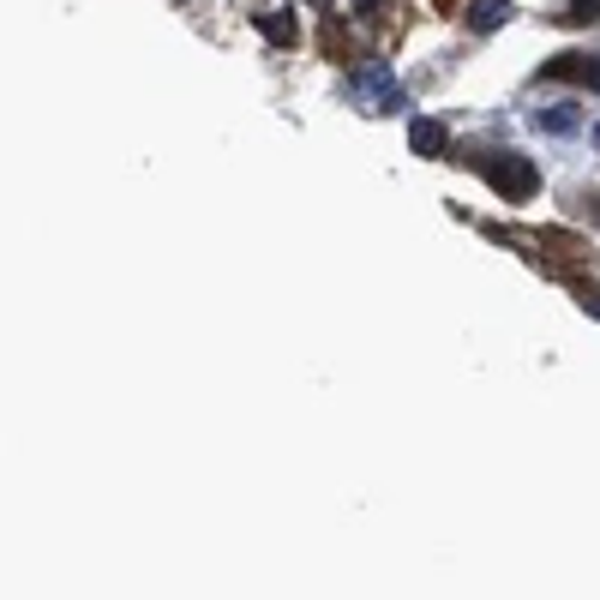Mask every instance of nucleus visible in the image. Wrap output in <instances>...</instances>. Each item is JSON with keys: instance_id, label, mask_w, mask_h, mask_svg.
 Listing matches in <instances>:
<instances>
[{"instance_id": "1", "label": "nucleus", "mask_w": 600, "mask_h": 600, "mask_svg": "<svg viewBox=\"0 0 600 600\" xmlns=\"http://www.w3.org/2000/svg\"><path fill=\"white\" fill-rule=\"evenodd\" d=\"M480 174H487V181L499 186L510 204H522V199H529L535 186H540V169L529 163V156H510V151H499L492 163H480Z\"/></svg>"}, {"instance_id": "2", "label": "nucleus", "mask_w": 600, "mask_h": 600, "mask_svg": "<svg viewBox=\"0 0 600 600\" xmlns=\"http://www.w3.org/2000/svg\"><path fill=\"white\" fill-rule=\"evenodd\" d=\"M408 151H415V156H438V151H445V121H433V114L408 121Z\"/></svg>"}, {"instance_id": "3", "label": "nucleus", "mask_w": 600, "mask_h": 600, "mask_svg": "<svg viewBox=\"0 0 600 600\" xmlns=\"http://www.w3.org/2000/svg\"><path fill=\"white\" fill-rule=\"evenodd\" d=\"M505 19H510V0H475V7H468V31H475V37L499 31Z\"/></svg>"}, {"instance_id": "4", "label": "nucleus", "mask_w": 600, "mask_h": 600, "mask_svg": "<svg viewBox=\"0 0 600 600\" xmlns=\"http://www.w3.org/2000/svg\"><path fill=\"white\" fill-rule=\"evenodd\" d=\"M577 121H582V114H577V102H552V109H535V126H540V133H577Z\"/></svg>"}, {"instance_id": "5", "label": "nucleus", "mask_w": 600, "mask_h": 600, "mask_svg": "<svg viewBox=\"0 0 600 600\" xmlns=\"http://www.w3.org/2000/svg\"><path fill=\"white\" fill-rule=\"evenodd\" d=\"M547 79H582L600 91V61H582V54H559V61L547 67Z\"/></svg>"}, {"instance_id": "6", "label": "nucleus", "mask_w": 600, "mask_h": 600, "mask_svg": "<svg viewBox=\"0 0 600 600\" xmlns=\"http://www.w3.org/2000/svg\"><path fill=\"white\" fill-rule=\"evenodd\" d=\"M570 19H577V24H589V19H600V0H570Z\"/></svg>"}, {"instance_id": "7", "label": "nucleus", "mask_w": 600, "mask_h": 600, "mask_svg": "<svg viewBox=\"0 0 600 600\" xmlns=\"http://www.w3.org/2000/svg\"><path fill=\"white\" fill-rule=\"evenodd\" d=\"M385 84H390L385 67H367V72H360V91H385Z\"/></svg>"}, {"instance_id": "8", "label": "nucleus", "mask_w": 600, "mask_h": 600, "mask_svg": "<svg viewBox=\"0 0 600 600\" xmlns=\"http://www.w3.org/2000/svg\"><path fill=\"white\" fill-rule=\"evenodd\" d=\"M265 31H271V42H288V37H295V24H288V19H265Z\"/></svg>"}, {"instance_id": "9", "label": "nucleus", "mask_w": 600, "mask_h": 600, "mask_svg": "<svg viewBox=\"0 0 600 600\" xmlns=\"http://www.w3.org/2000/svg\"><path fill=\"white\" fill-rule=\"evenodd\" d=\"M582 306H589V313H600V288H582Z\"/></svg>"}, {"instance_id": "10", "label": "nucleus", "mask_w": 600, "mask_h": 600, "mask_svg": "<svg viewBox=\"0 0 600 600\" xmlns=\"http://www.w3.org/2000/svg\"><path fill=\"white\" fill-rule=\"evenodd\" d=\"M594 144H600V126H594Z\"/></svg>"}]
</instances>
